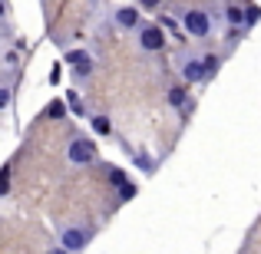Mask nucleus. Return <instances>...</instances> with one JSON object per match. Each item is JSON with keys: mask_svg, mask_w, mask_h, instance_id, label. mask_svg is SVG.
Returning <instances> with one entry per match:
<instances>
[{"mask_svg": "<svg viewBox=\"0 0 261 254\" xmlns=\"http://www.w3.org/2000/svg\"><path fill=\"white\" fill-rule=\"evenodd\" d=\"M182 30L195 40H205L212 33V13L202 10V7H192V10L182 13Z\"/></svg>", "mask_w": 261, "mask_h": 254, "instance_id": "nucleus-1", "label": "nucleus"}, {"mask_svg": "<svg viewBox=\"0 0 261 254\" xmlns=\"http://www.w3.org/2000/svg\"><path fill=\"white\" fill-rule=\"evenodd\" d=\"M93 235H96L93 228H80V224H73V228H63V235H60V248H66L70 254H80V251L89 248Z\"/></svg>", "mask_w": 261, "mask_h": 254, "instance_id": "nucleus-2", "label": "nucleus"}, {"mask_svg": "<svg viewBox=\"0 0 261 254\" xmlns=\"http://www.w3.org/2000/svg\"><path fill=\"white\" fill-rule=\"evenodd\" d=\"M136 40H139V46L146 53H159V50H166V30H162L159 23H142L139 30H136Z\"/></svg>", "mask_w": 261, "mask_h": 254, "instance_id": "nucleus-3", "label": "nucleus"}, {"mask_svg": "<svg viewBox=\"0 0 261 254\" xmlns=\"http://www.w3.org/2000/svg\"><path fill=\"white\" fill-rule=\"evenodd\" d=\"M66 159H70L73 165H93L96 162V146L89 139H73L70 146H66Z\"/></svg>", "mask_w": 261, "mask_h": 254, "instance_id": "nucleus-4", "label": "nucleus"}, {"mask_svg": "<svg viewBox=\"0 0 261 254\" xmlns=\"http://www.w3.org/2000/svg\"><path fill=\"white\" fill-rule=\"evenodd\" d=\"M205 63L202 60H185L182 63V83L185 86H195V83H205Z\"/></svg>", "mask_w": 261, "mask_h": 254, "instance_id": "nucleus-5", "label": "nucleus"}, {"mask_svg": "<svg viewBox=\"0 0 261 254\" xmlns=\"http://www.w3.org/2000/svg\"><path fill=\"white\" fill-rule=\"evenodd\" d=\"M66 63H73L76 76H89V73H93V60H89L86 50H70L66 53Z\"/></svg>", "mask_w": 261, "mask_h": 254, "instance_id": "nucleus-6", "label": "nucleus"}, {"mask_svg": "<svg viewBox=\"0 0 261 254\" xmlns=\"http://www.w3.org/2000/svg\"><path fill=\"white\" fill-rule=\"evenodd\" d=\"M116 23L122 26V30H139V10H136V7H119V10H116Z\"/></svg>", "mask_w": 261, "mask_h": 254, "instance_id": "nucleus-7", "label": "nucleus"}, {"mask_svg": "<svg viewBox=\"0 0 261 254\" xmlns=\"http://www.w3.org/2000/svg\"><path fill=\"white\" fill-rule=\"evenodd\" d=\"M166 99H169L172 109H185V102H189V86H172Z\"/></svg>", "mask_w": 261, "mask_h": 254, "instance_id": "nucleus-8", "label": "nucleus"}, {"mask_svg": "<svg viewBox=\"0 0 261 254\" xmlns=\"http://www.w3.org/2000/svg\"><path fill=\"white\" fill-rule=\"evenodd\" d=\"M225 20H228L231 26H248V10H242V7H228V10H225Z\"/></svg>", "mask_w": 261, "mask_h": 254, "instance_id": "nucleus-9", "label": "nucleus"}, {"mask_svg": "<svg viewBox=\"0 0 261 254\" xmlns=\"http://www.w3.org/2000/svg\"><path fill=\"white\" fill-rule=\"evenodd\" d=\"M89 122H93L96 135H113V119L109 116H89Z\"/></svg>", "mask_w": 261, "mask_h": 254, "instance_id": "nucleus-10", "label": "nucleus"}, {"mask_svg": "<svg viewBox=\"0 0 261 254\" xmlns=\"http://www.w3.org/2000/svg\"><path fill=\"white\" fill-rule=\"evenodd\" d=\"M202 63H205V76H215L218 73V66H222V57H215V53H208V57H202Z\"/></svg>", "mask_w": 261, "mask_h": 254, "instance_id": "nucleus-11", "label": "nucleus"}, {"mask_svg": "<svg viewBox=\"0 0 261 254\" xmlns=\"http://www.w3.org/2000/svg\"><path fill=\"white\" fill-rule=\"evenodd\" d=\"M7 191H10V168H0V198H4L7 195Z\"/></svg>", "mask_w": 261, "mask_h": 254, "instance_id": "nucleus-12", "label": "nucleus"}, {"mask_svg": "<svg viewBox=\"0 0 261 254\" xmlns=\"http://www.w3.org/2000/svg\"><path fill=\"white\" fill-rule=\"evenodd\" d=\"M109 182H113L116 188H122V185H126V172L122 168H109Z\"/></svg>", "mask_w": 261, "mask_h": 254, "instance_id": "nucleus-13", "label": "nucleus"}, {"mask_svg": "<svg viewBox=\"0 0 261 254\" xmlns=\"http://www.w3.org/2000/svg\"><path fill=\"white\" fill-rule=\"evenodd\" d=\"M10 99H13V93H10V86L7 83H0V112H4L7 106H10Z\"/></svg>", "mask_w": 261, "mask_h": 254, "instance_id": "nucleus-14", "label": "nucleus"}, {"mask_svg": "<svg viewBox=\"0 0 261 254\" xmlns=\"http://www.w3.org/2000/svg\"><path fill=\"white\" fill-rule=\"evenodd\" d=\"M133 195H136V185H129V182H126V185L119 188V198H122V202H129Z\"/></svg>", "mask_w": 261, "mask_h": 254, "instance_id": "nucleus-15", "label": "nucleus"}, {"mask_svg": "<svg viewBox=\"0 0 261 254\" xmlns=\"http://www.w3.org/2000/svg\"><path fill=\"white\" fill-rule=\"evenodd\" d=\"M258 20H261V10L258 7H248V26H255Z\"/></svg>", "mask_w": 261, "mask_h": 254, "instance_id": "nucleus-16", "label": "nucleus"}, {"mask_svg": "<svg viewBox=\"0 0 261 254\" xmlns=\"http://www.w3.org/2000/svg\"><path fill=\"white\" fill-rule=\"evenodd\" d=\"M162 0H139V7H146V10H152V7H159Z\"/></svg>", "mask_w": 261, "mask_h": 254, "instance_id": "nucleus-17", "label": "nucleus"}, {"mask_svg": "<svg viewBox=\"0 0 261 254\" xmlns=\"http://www.w3.org/2000/svg\"><path fill=\"white\" fill-rule=\"evenodd\" d=\"M70 106L76 109V112H83V102H80V99H76V96H73V93H70Z\"/></svg>", "mask_w": 261, "mask_h": 254, "instance_id": "nucleus-18", "label": "nucleus"}, {"mask_svg": "<svg viewBox=\"0 0 261 254\" xmlns=\"http://www.w3.org/2000/svg\"><path fill=\"white\" fill-rule=\"evenodd\" d=\"M46 254H70V251H66V248H50Z\"/></svg>", "mask_w": 261, "mask_h": 254, "instance_id": "nucleus-19", "label": "nucleus"}, {"mask_svg": "<svg viewBox=\"0 0 261 254\" xmlns=\"http://www.w3.org/2000/svg\"><path fill=\"white\" fill-rule=\"evenodd\" d=\"M4 13H7V7H4V0H0V20H4Z\"/></svg>", "mask_w": 261, "mask_h": 254, "instance_id": "nucleus-20", "label": "nucleus"}]
</instances>
